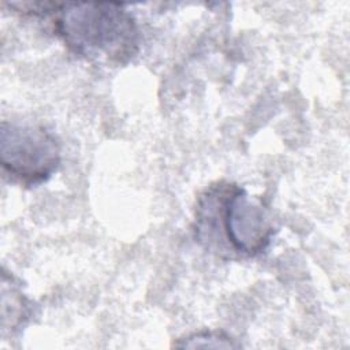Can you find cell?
Wrapping results in <instances>:
<instances>
[{
	"instance_id": "cell-4",
	"label": "cell",
	"mask_w": 350,
	"mask_h": 350,
	"mask_svg": "<svg viewBox=\"0 0 350 350\" xmlns=\"http://www.w3.org/2000/svg\"><path fill=\"white\" fill-rule=\"evenodd\" d=\"M33 313V302L22 293L19 282L7 275L3 269L1 275V328L3 334L10 329L16 331L23 325Z\"/></svg>"
},
{
	"instance_id": "cell-3",
	"label": "cell",
	"mask_w": 350,
	"mask_h": 350,
	"mask_svg": "<svg viewBox=\"0 0 350 350\" xmlns=\"http://www.w3.org/2000/svg\"><path fill=\"white\" fill-rule=\"evenodd\" d=\"M62 145L42 124L3 120L0 127V164L12 182L37 186L59 168Z\"/></svg>"
},
{
	"instance_id": "cell-5",
	"label": "cell",
	"mask_w": 350,
	"mask_h": 350,
	"mask_svg": "<svg viewBox=\"0 0 350 350\" xmlns=\"http://www.w3.org/2000/svg\"><path fill=\"white\" fill-rule=\"evenodd\" d=\"M176 347H187V349H196V347H209V349H234L239 345L235 343L232 338H230L227 334L221 331H200L194 332L186 338L179 339V342L175 343Z\"/></svg>"
},
{
	"instance_id": "cell-1",
	"label": "cell",
	"mask_w": 350,
	"mask_h": 350,
	"mask_svg": "<svg viewBox=\"0 0 350 350\" xmlns=\"http://www.w3.org/2000/svg\"><path fill=\"white\" fill-rule=\"evenodd\" d=\"M197 241L209 252L231 258H252L269 246L273 219L262 200L231 182H216L198 197L194 209Z\"/></svg>"
},
{
	"instance_id": "cell-2",
	"label": "cell",
	"mask_w": 350,
	"mask_h": 350,
	"mask_svg": "<svg viewBox=\"0 0 350 350\" xmlns=\"http://www.w3.org/2000/svg\"><path fill=\"white\" fill-rule=\"evenodd\" d=\"M55 31L79 57L96 64L124 66L139 51V29L120 3H57Z\"/></svg>"
}]
</instances>
